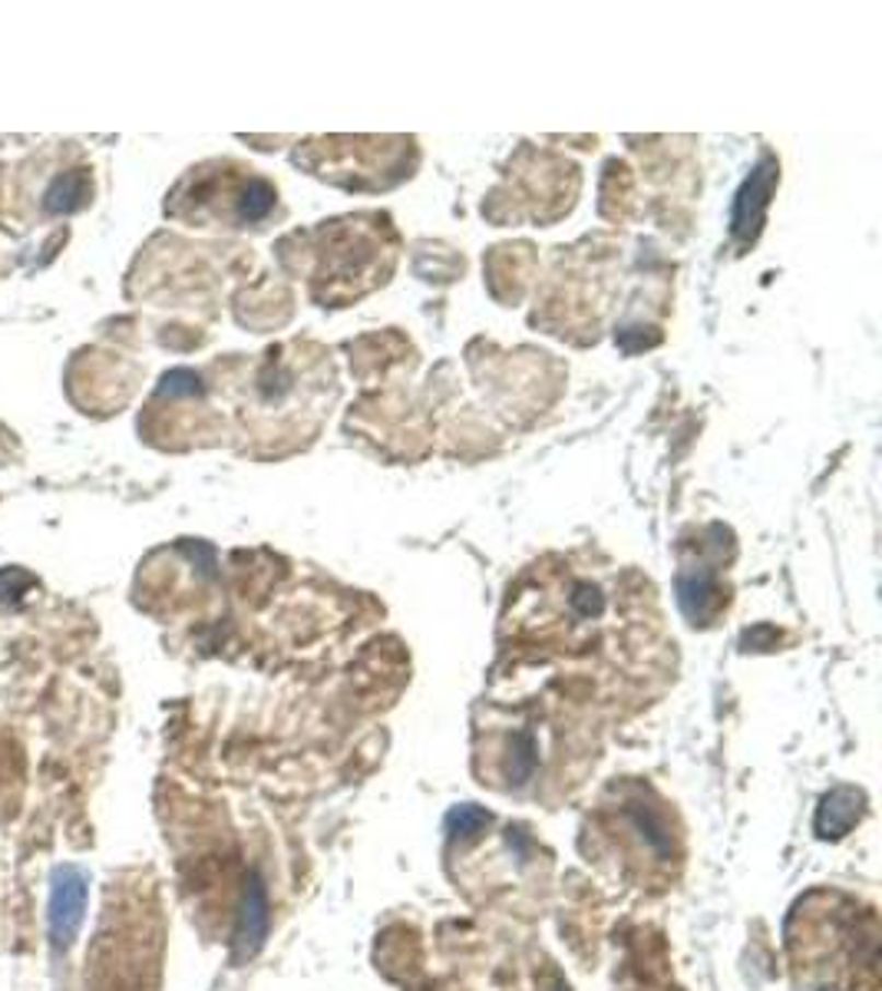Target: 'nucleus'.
Listing matches in <instances>:
<instances>
[{
    "label": "nucleus",
    "mask_w": 882,
    "mask_h": 991,
    "mask_svg": "<svg viewBox=\"0 0 882 991\" xmlns=\"http://www.w3.org/2000/svg\"><path fill=\"white\" fill-rule=\"evenodd\" d=\"M90 902V876L80 866H57L50 873V892H47V938L54 955H67L83 929Z\"/></svg>",
    "instance_id": "nucleus-1"
},
{
    "label": "nucleus",
    "mask_w": 882,
    "mask_h": 991,
    "mask_svg": "<svg viewBox=\"0 0 882 991\" xmlns=\"http://www.w3.org/2000/svg\"><path fill=\"white\" fill-rule=\"evenodd\" d=\"M268 929H271V906H268L265 879L258 873H248L239 899L235 932H232V965H248L252 958H258V952L268 942Z\"/></svg>",
    "instance_id": "nucleus-2"
},
{
    "label": "nucleus",
    "mask_w": 882,
    "mask_h": 991,
    "mask_svg": "<svg viewBox=\"0 0 882 991\" xmlns=\"http://www.w3.org/2000/svg\"><path fill=\"white\" fill-rule=\"evenodd\" d=\"M866 817V793L856 790V786H833L826 797L820 800L816 807V817H813V833L820 840H843L852 827H859Z\"/></svg>",
    "instance_id": "nucleus-3"
},
{
    "label": "nucleus",
    "mask_w": 882,
    "mask_h": 991,
    "mask_svg": "<svg viewBox=\"0 0 882 991\" xmlns=\"http://www.w3.org/2000/svg\"><path fill=\"white\" fill-rule=\"evenodd\" d=\"M774 178H777V162L774 159H764L757 165V172L747 178V185L741 188V198H738V212H734V232L741 239H751L761 226V216L767 209V195L774 188Z\"/></svg>",
    "instance_id": "nucleus-4"
},
{
    "label": "nucleus",
    "mask_w": 882,
    "mask_h": 991,
    "mask_svg": "<svg viewBox=\"0 0 882 991\" xmlns=\"http://www.w3.org/2000/svg\"><path fill=\"white\" fill-rule=\"evenodd\" d=\"M628 820L635 827V833H641L645 846L658 856H671V830H668V820L664 814H658L654 807L648 804H628Z\"/></svg>",
    "instance_id": "nucleus-5"
},
{
    "label": "nucleus",
    "mask_w": 882,
    "mask_h": 991,
    "mask_svg": "<svg viewBox=\"0 0 882 991\" xmlns=\"http://www.w3.org/2000/svg\"><path fill=\"white\" fill-rule=\"evenodd\" d=\"M489 823H492L489 810H483V807H476V804H456V807H450L446 817H443L446 837H450V840H460V843H469V840L483 837V833L489 830Z\"/></svg>",
    "instance_id": "nucleus-6"
},
{
    "label": "nucleus",
    "mask_w": 882,
    "mask_h": 991,
    "mask_svg": "<svg viewBox=\"0 0 882 991\" xmlns=\"http://www.w3.org/2000/svg\"><path fill=\"white\" fill-rule=\"evenodd\" d=\"M536 767H539V753H536V737L529 734V730H522V734H515L512 737V747H509V767H506V773H509V783H515V786H522L529 776L536 773Z\"/></svg>",
    "instance_id": "nucleus-7"
},
{
    "label": "nucleus",
    "mask_w": 882,
    "mask_h": 991,
    "mask_svg": "<svg viewBox=\"0 0 882 991\" xmlns=\"http://www.w3.org/2000/svg\"><path fill=\"white\" fill-rule=\"evenodd\" d=\"M546 991H572V988L566 984V978L553 975V978H549V984H546Z\"/></svg>",
    "instance_id": "nucleus-8"
}]
</instances>
